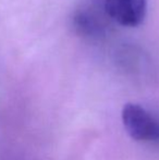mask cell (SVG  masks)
I'll return each instance as SVG.
<instances>
[{"label":"cell","mask_w":159,"mask_h":160,"mask_svg":"<svg viewBox=\"0 0 159 160\" xmlns=\"http://www.w3.org/2000/svg\"><path fill=\"white\" fill-rule=\"evenodd\" d=\"M122 121L132 138L141 142H159V121L135 103L123 107Z\"/></svg>","instance_id":"obj_1"},{"label":"cell","mask_w":159,"mask_h":160,"mask_svg":"<svg viewBox=\"0 0 159 160\" xmlns=\"http://www.w3.org/2000/svg\"><path fill=\"white\" fill-rule=\"evenodd\" d=\"M108 15L122 26H138L146 17L147 0H105Z\"/></svg>","instance_id":"obj_2"}]
</instances>
